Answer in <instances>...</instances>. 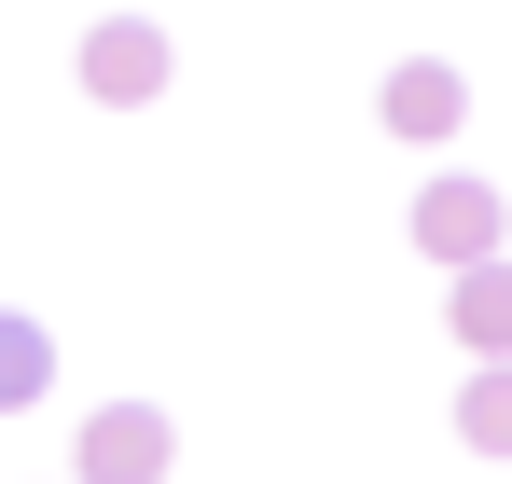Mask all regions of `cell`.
I'll return each mask as SVG.
<instances>
[{
	"label": "cell",
	"instance_id": "6da1fadb",
	"mask_svg": "<svg viewBox=\"0 0 512 484\" xmlns=\"http://www.w3.org/2000/svg\"><path fill=\"white\" fill-rule=\"evenodd\" d=\"M70 70H84V97H97V111H153V97L180 83V42L153 28V14H97Z\"/></svg>",
	"mask_w": 512,
	"mask_h": 484
},
{
	"label": "cell",
	"instance_id": "7a4b0ae2",
	"mask_svg": "<svg viewBox=\"0 0 512 484\" xmlns=\"http://www.w3.org/2000/svg\"><path fill=\"white\" fill-rule=\"evenodd\" d=\"M499 236H512V208H499V180H471V166H443L416 194V249L457 277V263H499Z\"/></svg>",
	"mask_w": 512,
	"mask_h": 484
},
{
	"label": "cell",
	"instance_id": "3957f363",
	"mask_svg": "<svg viewBox=\"0 0 512 484\" xmlns=\"http://www.w3.org/2000/svg\"><path fill=\"white\" fill-rule=\"evenodd\" d=\"M167 457H180V429L153 402H111V415H84V443H70V484H167Z\"/></svg>",
	"mask_w": 512,
	"mask_h": 484
},
{
	"label": "cell",
	"instance_id": "277c9868",
	"mask_svg": "<svg viewBox=\"0 0 512 484\" xmlns=\"http://www.w3.org/2000/svg\"><path fill=\"white\" fill-rule=\"evenodd\" d=\"M374 111H388V139H457L471 83H457V56H402V70L374 83Z\"/></svg>",
	"mask_w": 512,
	"mask_h": 484
},
{
	"label": "cell",
	"instance_id": "5b68a950",
	"mask_svg": "<svg viewBox=\"0 0 512 484\" xmlns=\"http://www.w3.org/2000/svg\"><path fill=\"white\" fill-rule=\"evenodd\" d=\"M443 332H457L471 360H512V249H499V263H457V291H443Z\"/></svg>",
	"mask_w": 512,
	"mask_h": 484
},
{
	"label": "cell",
	"instance_id": "8992f818",
	"mask_svg": "<svg viewBox=\"0 0 512 484\" xmlns=\"http://www.w3.org/2000/svg\"><path fill=\"white\" fill-rule=\"evenodd\" d=\"M42 388H56V332L0 305V415H42Z\"/></svg>",
	"mask_w": 512,
	"mask_h": 484
},
{
	"label": "cell",
	"instance_id": "52a82bcc",
	"mask_svg": "<svg viewBox=\"0 0 512 484\" xmlns=\"http://www.w3.org/2000/svg\"><path fill=\"white\" fill-rule=\"evenodd\" d=\"M457 443H471V457H512V360H471V388H457Z\"/></svg>",
	"mask_w": 512,
	"mask_h": 484
}]
</instances>
